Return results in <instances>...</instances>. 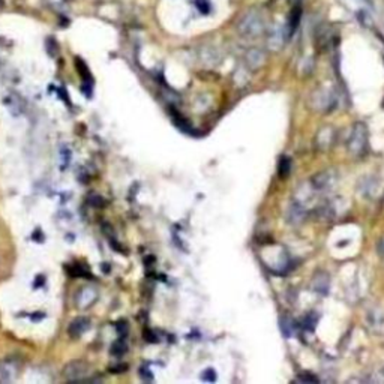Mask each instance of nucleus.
<instances>
[{
	"label": "nucleus",
	"mask_w": 384,
	"mask_h": 384,
	"mask_svg": "<svg viewBox=\"0 0 384 384\" xmlns=\"http://www.w3.org/2000/svg\"><path fill=\"white\" fill-rule=\"evenodd\" d=\"M347 150L356 158H360L366 153V150H368V128H366L365 123H362V122L354 123V126L350 132V137L347 140Z\"/></svg>",
	"instance_id": "obj_2"
},
{
	"label": "nucleus",
	"mask_w": 384,
	"mask_h": 384,
	"mask_svg": "<svg viewBox=\"0 0 384 384\" xmlns=\"http://www.w3.org/2000/svg\"><path fill=\"white\" fill-rule=\"evenodd\" d=\"M87 371H89V368L83 360H72V362H69L63 366L62 375L68 381H78L87 375Z\"/></svg>",
	"instance_id": "obj_5"
},
{
	"label": "nucleus",
	"mask_w": 384,
	"mask_h": 384,
	"mask_svg": "<svg viewBox=\"0 0 384 384\" xmlns=\"http://www.w3.org/2000/svg\"><path fill=\"white\" fill-rule=\"evenodd\" d=\"M281 329H282V332L287 338H290V336L293 335V330H294V324L290 318H281Z\"/></svg>",
	"instance_id": "obj_20"
},
{
	"label": "nucleus",
	"mask_w": 384,
	"mask_h": 384,
	"mask_svg": "<svg viewBox=\"0 0 384 384\" xmlns=\"http://www.w3.org/2000/svg\"><path fill=\"white\" fill-rule=\"evenodd\" d=\"M318 323V315L315 314V312H311V314H308L303 320V324L302 327H305L306 330H314L315 326Z\"/></svg>",
	"instance_id": "obj_19"
},
{
	"label": "nucleus",
	"mask_w": 384,
	"mask_h": 384,
	"mask_svg": "<svg viewBox=\"0 0 384 384\" xmlns=\"http://www.w3.org/2000/svg\"><path fill=\"white\" fill-rule=\"evenodd\" d=\"M300 17H302V9L299 6H294L291 9L290 15H288V18H287V26L284 27L285 29V35H287L288 39H290L291 35L296 32L299 23H300Z\"/></svg>",
	"instance_id": "obj_16"
},
{
	"label": "nucleus",
	"mask_w": 384,
	"mask_h": 384,
	"mask_svg": "<svg viewBox=\"0 0 384 384\" xmlns=\"http://www.w3.org/2000/svg\"><path fill=\"white\" fill-rule=\"evenodd\" d=\"M266 29V21L258 11H248L237 23V30L243 38H260Z\"/></svg>",
	"instance_id": "obj_1"
},
{
	"label": "nucleus",
	"mask_w": 384,
	"mask_h": 384,
	"mask_svg": "<svg viewBox=\"0 0 384 384\" xmlns=\"http://www.w3.org/2000/svg\"><path fill=\"white\" fill-rule=\"evenodd\" d=\"M309 182H311L312 188H314V191L320 195V194H324V192L332 191L336 186V183H338V173H336L335 170L320 171Z\"/></svg>",
	"instance_id": "obj_3"
},
{
	"label": "nucleus",
	"mask_w": 384,
	"mask_h": 384,
	"mask_svg": "<svg viewBox=\"0 0 384 384\" xmlns=\"http://www.w3.org/2000/svg\"><path fill=\"white\" fill-rule=\"evenodd\" d=\"M264 62H266V53H264L261 48H258V47L249 48V50L246 51V54H245V63H246L249 71L260 69L264 65Z\"/></svg>",
	"instance_id": "obj_8"
},
{
	"label": "nucleus",
	"mask_w": 384,
	"mask_h": 384,
	"mask_svg": "<svg viewBox=\"0 0 384 384\" xmlns=\"http://www.w3.org/2000/svg\"><path fill=\"white\" fill-rule=\"evenodd\" d=\"M309 210L296 203L294 200L288 204L287 207V222H290L291 225H300L306 221Z\"/></svg>",
	"instance_id": "obj_7"
},
{
	"label": "nucleus",
	"mask_w": 384,
	"mask_h": 384,
	"mask_svg": "<svg viewBox=\"0 0 384 384\" xmlns=\"http://www.w3.org/2000/svg\"><path fill=\"white\" fill-rule=\"evenodd\" d=\"M90 329V320L87 317H77L71 321L68 327V333L72 338H80L81 335H84Z\"/></svg>",
	"instance_id": "obj_12"
},
{
	"label": "nucleus",
	"mask_w": 384,
	"mask_h": 384,
	"mask_svg": "<svg viewBox=\"0 0 384 384\" xmlns=\"http://www.w3.org/2000/svg\"><path fill=\"white\" fill-rule=\"evenodd\" d=\"M368 324L374 332L383 333L384 332V311L371 309L368 314Z\"/></svg>",
	"instance_id": "obj_15"
},
{
	"label": "nucleus",
	"mask_w": 384,
	"mask_h": 384,
	"mask_svg": "<svg viewBox=\"0 0 384 384\" xmlns=\"http://www.w3.org/2000/svg\"><path fill=\"white\" fill-rule=\"evenodd\" d=\"M363 2H368V0H363Z\"/></svg>",
	"instance_id": "obj_28"
},
{
	"label": "nucleus",
	"mask_w": 384,
	"mask_h": 384,
	"mask_svg": "<svg viewBox=\"0 0 384 384\" xmlns=\"http://www.w3.org/2000/svg\"><path fill=\"white\" fill-rule=\"evenodd\" d=\"M287 39L288 38L285 35L284 27H273V30L270 32V35L267 38V45H269V48H272V50H281Z\"/></svg>",
	"instance_id": "obj_14"
},
{
	"label": "nucleus",
	"mask_w": 384,
	"mask_h": 384,
	"mask_svg": "<svg viewBox=\"0 0 384 384\" xmlns=\"http://www.w3.org/2000/svg\"><path fill=\"white\" fill-rule=\"evenodd\" d=\"M195 5H197L198 11H200L201 14H209V11H210V5H209L207 0H195Z\"/></svg>",
	"instance_id": "obj_24"
},
{
	"label": "nucleus",
	"mask_w": 384,
	"mask_h": 384,
	"mask_svg": "<svg viewBox=\"0 0 384 384\" xmlns=\"http://www.w3.org/2000/svg\"><path fill=\"white\" fill-rule=\"evenodd\" d=\"M126 344L122 341V339H119L113 344V354L114 356H123L126 353Z\"/></svg>",
	"instance_id": "obj_23"
},
{
	"label": "nucleus",
	"mask_w": 384,
	"mask_h": 384,
	"mask_svg": "<svg viewBox=\"0 0 384 384\" xmlns=\"http://www.w3.org/2000/svg\"><path fill=\"white\" fill-rule=\"evenodd\" d=\"M332 29L329 26H320L317 30H315V35H314V41H315V47L318 48V51H326L330 42H332Z\"/></svg>",
	"instance_id": "obj_10"
},
{
	"label": "nucleus",
	"mask_w": 384,
	"mask_h": 384,
	"mask_svg": "<svg viewBox=\"0 0 384 384\" xmlns=\"http://www.w3.org/2000/svg\"><path fill=\"white\" fill-rule=\"evenodd\" d=\"M311 287L312 290L315 293L324 296L329 293V288H330V278L326 272H317L314 276H312V281H311Z\"/></svg>",
	"instance_id": "obj_11"
},
{
	"label": "nucleus",
	"mask_w": 384,
	"mask_h": 384,
	"mask_svg": "<svg viewBox=\"0 0 384 384\" xmlns=\"http://www.w3.org/2000/svg\"><path fill=\"white\" fill-rule=\"evenodd\" d=\"M336 104H338V96L329 89H320L312 95V107L318 111L329 113L335 110Z\"/></svg>",
	"instance_id": "obj_4"
},
{
	"label": "nucleus",
	"mask_w": 384,
	"mask_h": 384,
	"mask_svg": "<svg viewBox=\"0 0 384 384\" xmlns=\"http://www.w3.org/2000/svg\"><path fill=\"white\" fill-rule=\"evenodd\" d=\"M335 137H336V132L335 129L332 128H323L320 129V132L317 134L315 137V147L318 150H327L333 146L335 143Z\"/></svg>",
	"instance_id": "obj_9"
},
{
	"label": "nucleus",
	"mask_w": 384,
	"mask_h": 384,
	"mask_svg": "<svg viewBox=\"0 0 384 384\" xmlns=\"http://www.w3.org/2000/svg\"><path fill=\"white\" fill-rule=\"evenodd\" d=\"M12 378H14V369L6 363H0V383H8Z\"/></svg>",
	"instance_id": "obj_18"
},
{
	"label": "nucleus",
	"mask_w": 384,
	"mask_h": 384,
	"mask_svg": "<svg viewBox=\"0 0 384 384\" xmlns=\"http://www.w3.org/2000/svg\"><path fill=\"white\" fill-rule=\"evenodd\" d=\"M96 300H98V290L93 287H83L75 296V305L81 311H86L90 306H93Z\"/></svg>",
	"instance_id": "obj_6"
},
{
	"label": "nucleus",
	"mask_w": 384,
	"mask_h": 384,
	"mask_svg": "<svg viewBox=\"0 0 384 384\" xmlns=\"http://www.w3.org/2000/svg\"><path fill=\"white\" fill-rule=\"evenodd\" d=\"M290 171H291V161H290V158H287V156H284V158H281V161H279V165H278V174H279V177H287L288 174H290Z\"/></svg>",
	"instance_id": "obj_17"
},
{
	"label": "nucleus",
	"mask_w": 384,
	"mask_h": 384,
	"mask_svg": "<svg viewBox=\"0 0 384 384\" xmlns=\"http://www.w3.org/2000/svg\"><path fill=\"white\" fill-rule=\"evenodd\" d=\"M198 57H200V62L206 66H216L219 62H221V54L219 51L216 50L213 47H203L200 53H198Z\"/></svg>",
	"instance_id": "obj_13"
},
{
	"label": "nucleus",
	"mask_w": 384,
	"mask_h": 384,
	"mask_svg": "<svg viewBox=\"0 0 384 384\" xmlns=\"http://www.w3.org/2000/svg\"><path fill=\"white\" fill-rule=\"evenodd\" d=\"M65 2H71V0H65Z\"/></svg>",
	"instance_id": "obj_27"
},
{
	"label": "nucleus",
	"mask_w": 384,
	"mask_h": 384,
	"mask_svg": "<svg viewBox=\"0 0 384 384\" xmlns=\"http://www.w3.org/2000/svg\"><path fill=\"white\" fill-rule=\"evenodd\" d=\"M297 381H300V383H318V380H317L314 375H308V374L299 375V377H297Z\"/></svg>",
	"instance_id": "obj_25"
},
{
	"label": "nucleus",
	"mask_w": 384,
	"mask_h": 384,
	"mask_svg": "<svg viewBox=\"0 0 384 384\" xmlns=\"http://www.w3.org/2000/svg\"><path fill=\"white\" fill-rule=\"evenodd\" d=\"M357 18H359V21H360V24H362V26L371 27L372 18H371V15H369L366 11H359V12H357Z\"/></svg>",
	"instance_id": "obj_22"
},
{
	"label": "nucleus",
	"mask_w": 384,
	"mask_h": 384,
	"mask_svg": "<svg viewBox=\"0 0 384 384\" xmlns=\"http://www.w3.org/2000/svg\"><path fill=\"white\" fill-rule=\"evenodd\" d=\"M248 80H249V77H248L246 71H245L243 68H240V69L236 71V74H234V81H236V84L245 86V84L248 83Z\"/></svg>",
	"instance_id": "obj_21"
},
{
	"label": "nucleus",
	"mask_w": 384,
	"mask_h": 384,
	"mask_svg": "<svg viewBox=\"0 0 384 384\" xmlns=\"http://www.w3.org/2000/svg\"><path fill=\"white\" fill-rule=\"evenodd\" d=\"M377 249H378V252H380V255H381V257H384V236L380 239V242H378V246H377Z\"/></svg>",
	"instance_id": "obj_26"
}]
</instances>
